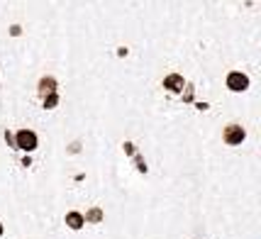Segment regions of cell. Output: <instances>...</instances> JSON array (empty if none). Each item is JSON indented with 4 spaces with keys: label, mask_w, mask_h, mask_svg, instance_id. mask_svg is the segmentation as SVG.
I'll use <instances>...</instances> for the list:
<instances>
[{
    "label": "cell",
    "mask_w": 261,
    "mask_h": 239,
    "mask_svg": "<svg viewBox=\"0 0 261 239\" xmlns=\"http://www.w3.org/2000/svg\"><path fill=\"white\" fill-rule=\"evenodd\" d=\"M244 129H242V127L239 125H227L225 127V142H227V144H242V142H244Z\"/></svg>",
    "instance_id": "cell-2"
},
{
    "label": "cell",
    "mask_w": 261,
    "mask_h": 239,
    "mask_svg": "<svg viewBox=\"0 0 261 239\" xmlns=\"http://www.w3.org/2000/svg\"><path fill=\"white\" fill-rule=\"evenodd\" d=\"M227 86L232 88V91H244V88L249 86V78H247V76H242V73H229Z\"/></svg>",
    "instance_id": "cell-3"
},
{
    "label": "cell",
    "mask_w": 261,
    "mask_h": 239,
    "mask_svg": "<svg viewBox=\"0 0 261 239\" xmlns=\"http://www.w3.org/2000/svg\"><path fill=\"white\" fill-rule=\"evenodd\" d=\"M66 225H68V227H73V229L83 227V217H81L79 213H68V215H66Z\"/></svg>",
    "instance_id": "cell-4"
},
{
    "label": "cell",
    "mask_w": 261,
    "mask_h": 239,
    "mask_svg": "<svg viewBox=\"0 0 261 239\" xmlns=\"http://www.w3.org/2000/svg\"><path fill=\"white\" fill-rule=\"evenodd\" d=\"M166 86H169L171 91H178V86H181V76H169V78H166Z\"/></svg>",
    "instance_id": "cell-5"
},
{
    "label": "cell",
    "mask_w": 261,
    "mask_h": 239,
    "mask_svg": "<svg viewBox=\"0 0 261 239\" xmlns=\"http://www.w3.org/2000/svg\"><path fill=\"white\" fill-rule=\"evenodd\" d=\"M17 149H24V151L37 149V137H34V132H30V129L17 132Z\"/></svg>",
    "instance_id": "cell-1"
},
{
    "label": "cell",
    "mask_w": 261,
    "mask_h": 239,
    "mask_svg": "<svg viewBox=\"0 0 261 239\" xmlns=\"http://www.w3.org/2000/svg\"><path fill=\"white\" fill-rule=\"evenodd\" d=\"M0 234H3V225H0Z\"/></svg>",
    "instance_id": "cell-6"
}]
</instances>
